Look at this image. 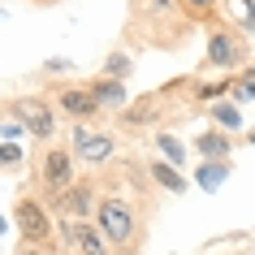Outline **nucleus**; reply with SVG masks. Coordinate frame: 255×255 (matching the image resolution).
Here are the masks:
<instances>
[{"mask_svg": "<svg viewBox=\"0 0 255 255\" xmlns=\"http://www.w3.org/2000/svg\"><path fill=\"white\" fill-rule=\"evenodd\" d=\"M95 225L104 229V238L113 242V251H126V247H134V238H138V212H134V203L121 199V195H104V199H100Z\"/></svg>", "mask_w": 255, "mask_h": 255, "instance_id": "nucleus-1", "label": "nucleus"}, {"mask_svg": "<svg viewBox=\"0 0 255 255\" xmlns=\"http://www.w3.org/2000/svg\"><path fill=\"white\" fill-rule=\"evenodd\" d=\"M13 225L17 234H22V242H30V247H39V242L52 238V208L39 199H30V195H22L13 208Z\"/></svg>", "mask_w": 255, "mask_h": 255, "instance_id": "nucleus-2", "label": "nucleus"}, {"mask_svg": "<svg viewBox=\"0 0 255 255\" xmlns=\"http://www.w3.org/2000/svg\"><path fill=\"white\" fill-rule=\"evenodd\" d=\"M74 151L69 147H48L39 156V186L48 190V199L52 195H61V190H69L74 182H78V173H74Z\"/></svg>", "mask_w": 255, "mask_h": 255, "instance_id": "nucleus-3", "label": "nucleus"}, {"mask_svg": "<svg viewBox=\"0 0 255 255\" xmlns=\"http://www.w3.org/2000/svg\"><path fill=\"white\" fill-rule=\"evenodd\" d=\"M48 208H52L61 221H91V216L100 212V195H95L91 182H74L69 190L52 195V199H48Z\"/></svg>", "mask_w": 255, "mask_h": 255, "instance_id": "nucleus-4", "label": "nucleus"}, {"mask_svg": "<svg viewBox=\"0 0 255 255\" xmlns=\"http://www.w3.org/2000/svg\"><path fill=\"white\" fill-rule=\"evenodd\" d=\"M61 238L69 242L74 255H117L113 242L104 238V229L91 225V221H61Z\"/></svg>", "mask_w": 255, "mask_h": 255, "instance_id": "nucleus-5", "label": "nucleus"}, {"mask_svg": "<svg viewBox=\"0 0 255 255\" xmlns=\"http://www.w3.org/2000/svg\"><path fill=\"white\" fill-rule=\"evenodd\" d=\"M13 117L22 121L26 134H35V138H52L56 134V108L48 104V100H35V95L17 100V104H13Z\"/></svg>", "mask_w": 255, "mask_h": 255, "instance_id": "nucleus-6", "label": "nucleus"}, {"mask_svg": "<svg viewBox=\"0 0 255 255\" xmlns=\"http://www.w3.org/2000/svg\"><path fill=\"white\" fill-rule=\"evenodd\" d=\"M74 160H87V164H104L113 151H117V138L113 134H100V130H87V126H74Z\"/></svg>", "mask_w": 255, "mask_h": 255, "instance_id": "nucleus-7", "label": "nucleus"}, {"mask_svg": "<svg viewBox=\"0 0 255 255\" xmlns=\"http://www.w3.org/2000/svg\"><path fill=\"white\" fill-rule=\"evenodd\" d=\"M247 61V43L238 35H229V30H212L208 35V65L216 69H238Z\"/></svg>", "mask_w": 255, "mask_h": 255, "instance_id": "nucleus-8", "label": "nucleus"}, {"mask_svg": "<svg viewBox=\"0 0 255 255\" xmlns=\"http://www.w3.org/2000/svg\"><path fill=\"white\" fill-rule=\"evenodd\" d=\"M56 108H61L69 121H78V126H87V121L100 113V104H95V95L87 91V87H61V91H56Z\"/></svg>", "mask_w": 255, "mask_h": 255, "instance_id": "nucleus-9", "label": "nucleus"}, {"mask_svg": "<svg viewBox=\"0 0 255 255\" xmlns=\"http://www.w3.org/2000/svg\"><path fill=\"white\" fill-rule=\"evenodd\" d=\"M147 173H151V182H156V186H164L169 195H186V190H190V182L182 177V169H177V164H169V160H160V156L151 160Z\"/></svg>", "mask_w": 255, "mask_h": 255, "instance_id": "nucleus-10", "label": "nucleus"}, {"mask_svg": "<svg viewBox=\"0 0 255 255\" xmlns=\"http://www.w3.org/2000/svg\"><path fill=\"white\" fill-rule=\"evenodd\" d=\"M195 151H199L203 160H229L234 143H229V134H225V130H203V134L195 138Z\"/></svg>", "mask_w": 255, "mask_h": 255, "instance_id": "nucleus-11", "label": "nucleus"}, {"mask_svg": "<svg viewBox=\"0 0 255 255\" xmlns=\"http://www.w3.org/2000/svg\"><path fill=\"white\" fill-rule=\"evenodd\" d=\"M87 91L95 95V104H100V108H117V104H126V82L95 78V82H87Z\"/></svg>", "mask_w": 255, "mask_h": 255, "instance_id": "nucleus-12", "label": "nucleus"}, {"mask_svg": "<svg viewBox=\"0 0 255 255\" xmlns=\"http://www.w3.org/2000/svg\"><path fill=\"white\" fill-rule=\"evenodd\" d=\"M225 177H229V160H203L199 169H195V182H199V190H221L225 186Z\"/></svg>", "mask_w": 255, "mask_h": 255, "instance_id": "nucleus-13", "label": "nucleus"}, {"mask_svg": "<svg viewBox=\"0 0 255 255\" xmlns=\"http://www.w3.org/2000/svg\"><path fill=\"white\" fill-rule=\"evenodd\" d=\"M208 113H212V121L221 126V130H225V134H234V130H242V108L234 104V100H216V104L208 108Z\"/></svg>", "mask_w": 255, "mask_h": 255, "instance_id": "nucleus-14", "label": "nucleus"}, {"mask_svg": "<svg viewBox=\"0 0 255 255\" xmlns=\"http://www.w3.org/2000/svg\"><path fill=\"white\" fill-rule=\"evenodd\" d=\"M130 69H134V61H130L126 52H108V56H104V78L126 82V78H130Z\"/></svg>", "mask_w": 255, "mask_h": 255, "instance_id": "nucleus-15", "label": "nucleus"}, {"mask_svg": "<svg viewBox=\"0 0 255 255\" xmlns=\"http://www.w3.org/2000/svg\"><path fill=\"white\" fill-rule=\"evenodd\" d=\"M156 151H160L169 164H182V160H186V147H182V138H173V134H156Z\"/></svg>", "mask_w": 255, "mask_h": 255, "instance_id": "nucleus-16", "label": "nucleus"}, {"mask_svg": "<svg viewBox=\"0 0 255 255\" xmlns=\"http://www.w3.org/2000/svg\"><path fill=\"white\" fill-rule=\"evenodd\" d=\"M229 95H234V104H242V100H255V69H242V74H234V87H229Z\"/></svg>", "mask_w": 255, "mask_h": 255, "instance_id": "nucleus-17", "label": "nucleus"}, {"mask_svg": "<svg viewBox=\"0 0 255 255\" xmlns=\"http://www.w3.org/2000/svg\"><path fill=\"white\" fill-rule=\"evenodd\" d=\"M22 156H26L22 143H0V164H22Z\"/></svg>", "mask_w": 255, "mask_h": 255, "instance_id": "nucleus-18", "label": "nucleus"}, {"mask_svg": "<svg viewBox=\"0 0 255 255\" xmlns=\"http://www.w3.org/2000/svg\"><path fill=\"white\" fill-rule=\"evenodd\" d=\"M0 134H4V143H13V138H22V134H26V126H22V121H4V126H0Z\"/></svg>", "mask_w": 255, "mask_h": 255, "instance_id": "nucleus-19", "label": "nucleus"}, {"mask_svg": "<svg viewBox=\"0 0 255 255\" xmlns=\"http://www.w3.org/2000/svg\"><path fill=\"white\" fill-rule=\"evenodd\" d=\"M182 4H186V13L203 17V13H208V9H212V4H216V0H182Z\"/></svg>", "mask_w": 255, "mask_h": 255, "instance_id": "nucleus-20", "label": "nucleus"}, {"mask_svg": "<svg viewBox=\"0 0 255 255\" xmlns=\"http://www.w3.org/2000/svg\"><path fill=\"white\" fill-rule=\"evenodd\" d=\"M242 4H247V30L255 35V0H242Z\"/></svg>", "mask_w": 255, "mask_h": 255, "instance_id": "nucleus-21", "label": "nucleus"}, {"mask_svg": "<svg viewBox=\"0 0 255 255\" xmlns=\"http://www.w3.org/2000/svg\"><path fill=\"white\" fill-rule=\"evenodd\" d=\"M151 9H160V13H169V9H173V0H147Z\"/></svg>", "mask_w": 255, "mask_h": 255, "instance_id": "nucleus-22", "label": "nucleus"}, {"mask_svg": "<svg viewBox=\"0 0 255 255\" xmlns=\"http://www.w3.org/2000/svg\"><path fill=\"white\" fill-rule=\"evenodd\" d=\"M17 255H43L39 247H30V242H22V247H17Z\"/></svg>", "mask_w": 255, "mask_h": 255, "instance_id": "nucleus-23", "label": "nucleus"}, {"mask_svg": "<svg viewBox=\"0 0 255 255\" xmlns=\"http://www.w3.org/2000/svg\"><path fill=\"white\" fill-rule=\"evenodd\" d=\"M247 143H255V134H247Z\"/></svg>", "mask_w": 255, "mask_h": 255, "instance_id": "nucleus-24", "label": "nucleus"}, {"mask_svg": "<svg viewBox=\"0 0 255 255\" xmlns=\"http://www.w3.org/2000/svg\"><path fill=\"white\" fill-rule=\"evenodd\" d=\"M0 234H4V221H0Z\"/></svg>", "mask_w": 255, "mask_h": 255, "instance_id": "nucleus-25", "label": "nucleus"}, {"mask_svg": "<svg viewBox=\"0 0 255 255\" xmlns=\"http://www.w3.org/2000/svg\"><path fill=\"white\" fill-rule=\"evenodd\" d=\"M117 255H126V251H117Z\"/></svg>", "mask_w": 255, "mask_h": 255, "instance_id": "nucleus-26", "label": "nucleus"}]
</instances>
